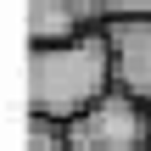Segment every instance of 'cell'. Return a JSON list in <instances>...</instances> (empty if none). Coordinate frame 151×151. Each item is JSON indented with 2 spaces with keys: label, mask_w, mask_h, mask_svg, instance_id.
I'll use <instances>...</instances> for the list:
<instances>
[{
  "label": "cell",
  "mask_w": 151,
  "mask_h": 151,
  "mask_svg": "<svg viewBox=\"0 0 151 151\" xmlns=\"http://www.w3.org/2000/svg\"><path fill=\"white\" fill-rule=\"evenodd\" d=\"M112 84H118V73H112L106 22L101 28H84L73 39L34 45V56H28V101H34V118L67 123L84 106H95Z\"/></svg>",
  "instance_id": "obj_1"
},
{
  "label": "cell",
  "mask_w": 151,
  "mask_h": 151,
  "mask_svg": "<svg viewBox=\"0 0 151 151\" xmlns=\"http://www.w3.org/2000/svg\"><path fill=\"white\" fill-rule=\"evenodd\" d=\"M151 140V112L140 95L129 90H106L95 106H84L78 118H67V146L73 151H140Z\"/></svg>",
  "instance_id": "obj_2"
},
{
  "label": "cell",
  "mask_w": 151,
  "mask_h": 151,
  "mask_svg": "<svg viewBox=\"0 0 151 151\" xmlns=\"http://www.w3.org/2000/svg\"><path fill=\"white\" fill-rule=\"evenodd\" d=\"M106 39H112L118 90L151 106V17H106Z\"/></svg>",
  "instance_id": "obj_3"
},
{
  "label": "cell",
  "mask_w": 151,
  "mask_h": 151,
  "mask_svg": "<svg viewBox=\"0 0 151 151\" xmlns=\"http://www.w3.org/2000/svg\"><path fill=\"white\" fill-rule=\"evenodd\" d=\"M101 22H106L101 0H28V28H34V45L73 39V34L101 28Z\"/></svg>",
  "instance_id": "obj_4"
},
{
  "label": "cell",
  "mask_w": 151,
  "mask_h": 151,
  "mask_svg": "<svg viewBox=\"0 0 151 151\" xmlns=\"http://www.w3.org/2000/svg\"><path fill=\"white\" fill-rule=\"evenodd\" d=\"M34 151H73L67 146V123H56V118H34Z\"/></svg>",
  "instance_id": "obj_5"
},
{
  "label": "cell",
  "mask_w": 151,
  "mask_h": 151,
  "mask_svg": "<svg viewBox=\"0 0 151 151\" xmlns=\"http://www.w3.org/2000/svg\"><path fill=\"white\" fill-rule=\"evenodd\" d=\"M106 17H151V0H101Z\"/></svg>",
  "instance_id": "obj_6"
},
{
  "label": "cell",
  "mask_w": 151,
  "mask_h": 151,
  "mask_svg": "<svg viewBox=\"0 0 151 151\" xmlns=\"http://www.w3.org/2000/svg\"><path fill=\"white\" fill-rule=\"evenodd\" d=\"M140 151H151V140H146V146H140Z\"/></svg>",
  "instance_id": "obj_7"
}]
</instances>
